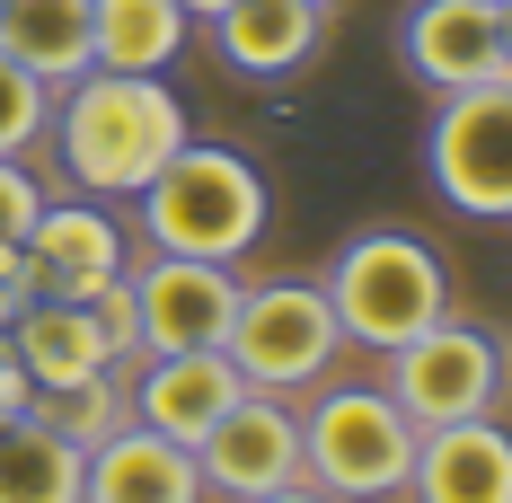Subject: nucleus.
Returning a JSON list of instances; mask_svg holds the SVG:
<instances>
[{
    "mask_svg": "<svg viewBox=\"0 0 512 503\" xmlns=\"http://www.w3.org/2000/svg\"><path fill=\"white\" fill-rule=\"evenodd\" d=\"M248 503H336V495L309 486V477H292V486H265V495H248Z\"/></svg>",
    "mask_w": 512,
    "mask_h": 503,
    "instance_id": "25",
    "label": "nucleus"
},
{
    "mask_svg": "<svg viewBox=\"0 0 512 503\" xmlns=\"http://www.w3.org/2000/svg\"><path fill=\"white\" fill-rule=\"evenodd\" d=\"M415 468V415L389 389H336L318 380V398L301 406V477L327 486L336 503H389L407 495Z\"/></svg>",
    "mask_w": 512,
    "mask_h": 503,
    "instance_id": "4",
    "label": "nucleus"
},
{
    "mask_svg": "<svg viewBox=\"0 0 512 503\" xmlns=\"http://www.w3.org/2000/svg\"><path fill=\"white\" fill-rule=\"evenodd\" d=\"M80 503H204V468L151 424H115L80 468Z\"/></svg>",
    "mask_w": 512,
    "mask_h": 503,
    "instance_id": "14",
    "label": "nucleus"
},
{
    "mask_svg": "<svg viewBox=\"0 0 512 503\" xmlns=\"http://www.w3.org/2000/svg\"><path fill=\"white\" fill-rule=\"evenodd\" d=\"M177 9H186V18H221L230 0H177Z\"/></svg>",
    "mask_w": 512,
    "mask_h": 503,
    "instance_id": "26",
    "label": "nucleus"
},
{
    "mask_svg": "<svg viewBox=\"0 0 512 503\" xmlns=\"http://www.w3.org/2000/svg\"><path fill=\"white\" fill-rule=\"evenodd\" d=\"M239 309V274L212 256H159L133 265V318H142V353H195L230 336Z\"/></svg>",
    "mask_w": 512,
    "mask_h": 503,
    "instance_id": "9",
    "label": "nucleus"
},
{
    "mask_svg": "<svg viewBox=\"0 0 512 503\" xmlns=\"http://www.w3.org/2000/svg\"><path fill=\"white\" fill-rule=\"evenodd\" d=\"M45 124H53V89L27 71V62L0 53V159H27L36 142H45Z\"/></svg>",
    "mask_w": 512,
    "mask_h": 503,
    "instance_id": "21",
    "label": "nucleus"
},
{
    "mask_svg": "<svg viewBox=\"0 0 512 503\" xmlns=\"http://www.w3.org/2000/svg\"><path fill=\"white\" fill-rule=\"evenodd\" d=\"M212 45H221V62L239 71V80H292L309 53H318V36H327V9L318 0H230L221 18H204Z\"/></svg>",
    "mask_w": 512,
    "mask_h": 503,
    "instance_id": "15",
    "label": "nucleus"
},
{
    "mask_svg": "<svg viewBox=\"0 0 512 503\" xmlns=\"http://www.w3.org/2000/svg\"><path fill=\"white\" fill-rule=\"evenodd\" d=\"M495 18H504V53H512V0H495Z\"/></svg>",
    "mask_w": 512,
    "mask_h": 503,
    "instance_id": "27",
    "label": "nucleus"
},
{
    "mask_svg": "<svg viewBox=\"0 0 512 503\" xmlns=\"http://www.w3.org/2000/svg\"><path fill=\"white\" fill-rule=\"evenodd\" d=\"M221 353L239 362L248 389L292 398V389H318V380L336 371L345 327H336V309H327L318 283H239V309H230Z\"/></svg>",
    "mask_w": 512,
    "mask_h": 503,
    "instance_id": "5",
    "label": "nucleus"
},
{
    "mask_svg": "<svg viewBox=\"0 0 512 503\" xmlns=\"http://www.w3.org/2000/svg\"><path fill=\"white\" fill-rule=\"evenodd\" d=\"M27 415H45L62 442L98 451L115 424H133V371H89V380H62V389H27Z\"/></svg>",
    "mask_w": 512,
    "mask_h": 503,
    "instance_id": "20",
    "label": "nucleus"
},
{
    "mask_svg": "<svg viewBox=\"0 0 512 503\" xmlns=\"http://www.w3.org/2000/svg\"><path fill=\"white\" fill-rule=\"evenodd\" d=\"M407 503H512V433L495 415L424 424L407 468Z\"/></svg>",
    "mask_w": 512,
    "mask_h": 503,
    "instance_id": "13",
    "label": "nucleus"
},
{
    "mask_svg": "<svg viewBox=\"0 0 512 503\" xmlns=\"http://www.w3.org/2000/svg\"><path fill=\"white\" fill-rule=\"evenodd\" d=\"M195 36L177 0H89V71H168Z\"/></svg>",
    "mask_w": 512,
    "mask_h": 503,
    "instance_id": "17",
    "label": "nucleus"
},
{
    "mask_svg": "<svg viewBox=\"0 0 512 503\" xmlns=\"http://www.w3.org/2000/svg\"><path fill=\"white\" fill-rule=\"evenodd\" d=\"M45 177L27 168V159H0V239H27V221L45 212Z\"/></svg>",
    "mask_w": 512,
    "mask_h": 503,
    "instance_id": "22",
    "label": "nucleus"
},
{
    "mask_svg": "<svg viewBox=\"0 0 512 503\" xmlns=\"http://www.w3.org/2000/svg\"><path fill=\"white\" fill-rule=\"evenodd\" d=\"M195 468H204V495H221V503L292 486L301 477V406L274 398V389H239L221 406V424L195 442Z\"/></svg>",
    "mask_w": 512,
    "mask_h": 503,
    "instance_id": "8",
    "label": "nucleus"
},
{
    "mask_svg": "<svg viewBox=\"0 0 512 503\" xmlns=\"http://www.w3.org/2000/svg\"><path fill=\"white\" fill-rule=\"evenodd\" d=\"M380 389L415 415V433L424 424H460V415H495V398H504V336L442 309L407 345H389V380Z\"/></svg>",
    "mask_w": 512,
    "mask_h": 503,
    "instance_id": "7",
    "label": "nucleus"
},
{
    "mask_svg": "<svg viewBox=\"0 0 512 503\" xmlns=\"http://www.w3.org/2000/svg\"><path fill=\"white\" fill-rule=\"evenodd\" d=\"M318 292L336 309L345 345H407L415 327H433L451 309V265L424 248L415 230H354L336 265L318 274Z\"/></svg>",
    "mask_w": 512,
    "mask_h": 503,
    "instance_id": "3",
    "label": "nucleus"
},
{
    "mask_svg": "<svg viewBox=\"0 0 512 503\" xmlns=\"http://www.w3.org/2000/svg\"><path fill=\"white\" fill-rule=\"evenodd\" d=\"M9 345H18V362H27V380H36V389L89 380V371H106V362H115L89 301H27L18 318H9Z\"/></svg>",
    "mask_w": 512,
    "mask_h": 503,
    "instance_id": "16",
    "label": "nucleus"
},
{
    "mask_svg": "<svg viewBox=\"0 0 512 503\" xmlns=\"http://www.w3.org/2000/svg\"><path fill=\"white\" fill-rule=\"evenodd\" d=\"M0 9H9V0H0Z\"/></svg>",
    "mask_w": 512,
    "mask_h": 503,
    "instance_id": "30",
    "label": "nucleus"
},
{
    "mask_svg": "<svg viewBox=\"0 0 512 503\" xmlns=\"http://www.w3.org/2000/svg\"><path fill=\"white\" fill-rule=\"evenodd\" d=\"M80 468L89 451L62 442L45 415H0V503H80Z\"/></svg>",
    "mask_w": 512,
    "mask_h": 503,
    "instance_id": "18",
    "label": "nucleus"
},
{
    "mask_svg": "<svg viewBox=\"0 0 512 503\" xmlns=\"http://www.w3.org/2000/svg\"><path fill=\"white\" fill-rule=\"evenodd\" d=\"M239 389H248V380H239V362H230L221 345L142 353V362H133V424H151V433H168V442H186V451H195Z\"/></svg>",
    "mask_w": 512,
    "mask_h": 503,
    "instance_id": "12",
    "label": "nucleus"
},
{
    "mask_svg": "<svg viewBox=\"0 0 512 503\" xmlns=\"http://www.w3.org/2000/svg\"><path fill=\"white\" fill-rule=\"evenodd\" d=\"M0 53L27 62L45 89L89 71V0H9L0 9Z\"/></svg>",
    "mask_w": 512,
    "mask_h": 503,
    "instance_id": "19",
    "label": "nucleus"
},
{
    "mask_svg": "<svg viewBox=\"0 0 512 503\" xmlns=\"http://www.w3.org/2000/svg\"><path fill=\"white\" fill-rule=\"evenodd\" d=\"M27 389H36V380H27V362H18L9 327H0V415H18V406H27Z\"/></svg>",
    "mask_w": 512,
    "mask_h": 503,
    "instance_id": "24",
    "label": "nucleus"
},
{
    "mask_svg": "<svg viewBox=\"0 0 512 503\" xmlns=\"http://www.w3.org/2000/svg\"><path fill=\"white\" fill-rule=\"evenodd\" d=\"M504 380H512V362H504Z\"/></svg>",
    "mask_w": 512,
    "mask_h": 503,
    "instance_id": "29",
    "label": "nucleus"
},
{
    "mask_svg": "<svg viewBox=\"0 0 512 503\" xmlns=\"http://www.w3.org/2000/svg\"><path fill=\"white\" fill-rule=\"evenodd\" d=\"M45 133L62 142V177L106 203L142 195L159 168L195 142L186 98L159 71H80V80H62V106H53Z\"/></svg>",
    "mask_w": 512,
    "mask_h": 503,
    "instance_id": "1",
    "label": "nucleus"
},
{
    "mask_svg": "<svg viewBox=\"0 0 512 503\" xmlns=\"http://www.w3.org/2000/svg\"><path fill=\"white\" fill-rule=\"evenodd\" d=\"M36 301V274H27V248L18 239H0V327L18 318V309Z\"/></svg>",
    "mask_w": 512,
    "mask_h": 503,
    "instance_id": "23",
    "label": "nucleus"
},
{
    "mask_svg": "<svg viewBox=\"0 0 512 503\" xmlns=\"http://www.w3.org/2000/svg\"><path fill=\"white\" fill-rule=\"evenodd\" d=\"M398 62H407L433 98L477 89V80H504L512 53H504L495 0H415L407 18H398Z\"/></svg>",
    "mask_w": 512,
    "mask_h": 503,
    "instance_id": "10",
    "label": "nucleus"
},
{
    "mask_svg": "<svg viewBox=\"0 0 512 503\" xmlns=\"http://www.w3.org/2000/svg\"><path fill=\"white\" fill-rule=\"evenodd\" d=\"M133 203H142V230L159 256H212V265H239L274 221L265 168L239 159L230 142H186Z\"/></svg>",
    "mask_w": 512,
    "mask_h": 503,
    "instance_id": "2",
    "label": "nucleus"
},
{
    "mask_svg": "<svg viewBox=\"0 0 512 503\" xmlns=\"http://www.w3.org/2000/svg\"><path fill=\"white\" fill-rule=\"evenodd\" d=\"M318 9H336V0H318Z\"/></svg>",
    "mask_w": 512,
    "mask_h": 503,
    "instance_id": "28",
    "label": "nucleus"
},
{
    "mask_svg": "<svg viewBox=\"0 0 512 503\" xmlns=\"http://www.w3.org/2000/svg\"><path fill=\"white\" fill-rule=\"evenodd\" d=\"M424 177L468 221H512V71L451 89L424 124Z\"/></svg>",
    "mask_w": 512,
    "mask_h": 503,
    "instance_id": "6",
    "label": "nucleus"
},
{
    "mask_svg": "<svg viewBox=\"0 0 512 503\" xmlns=\"http://www.w3.org/2000/svg\"><path fill=\"white\" fill-rule=\"evenodd\" d=\"M27 274H36V301H98L106 283H124V230L106 221V203H71L45 195V212L27 221Z\"/></svg>",
    "mask_w": 512,
    "mask_h": 503,
    "instance_id": "11",
    "label": "nucleus"
}]
</instances>
